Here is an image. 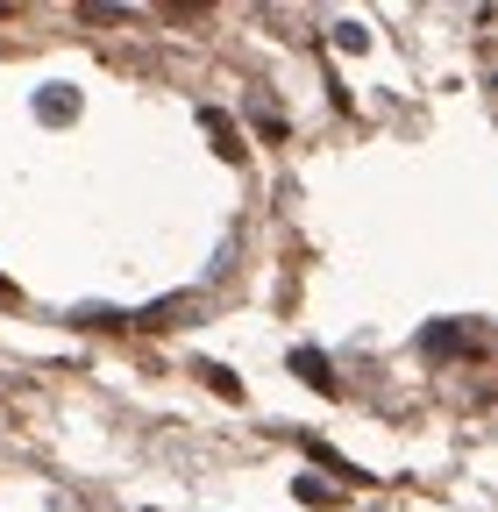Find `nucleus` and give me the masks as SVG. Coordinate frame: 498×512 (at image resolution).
<instances>
[{"instance_id": "obj_1", "label": "nucleus", "mask_w": 498, "mask_h": 512, "mask_svg": "<svg viewBox=\"0 0 498 512\" xmlns=\"http://www.w3.org/2000/svg\"><path fill=\"white\" fill-rule=\"evenodd\" d=\"M292 370H299L306 384H314L321 399H335V363H328L321 349H292Z\"/></svg>"}, {"instance_id": "obj_9", "label": "nucleus", "mask_w": 498, "mask_h": 512, "mask_svg": "<svg viewBox=\"0 0 498 512\" xmlns=\"http://www.w3.org/2000/svg\"><path fill=\"white\" fill-rule=\"evenodd\" d=\"M0 306H22V292H15V278H0Z\"/></svg>"}, {"instance_id": "obj_8", "label": "nucleus", "mask_w": 498, "mask_h": 512, "mask_svg": "<svg viewBox=\"0 0 498 512\" xmlns=\"http://www.w3.org/2000/svg\"><path fill=\"white\" fill-rule=\"evenodd\" d=\"M335 43H342V50H363V43H370V29H363V22H342V29H335Z\"/></svg>"}, {"instance_id": "obj_6", "label": "nucleus", "mask_w": 498, "mask_h": 512, "mask_svg": "<svg viewBox=\"0 0 498 512\" xmlns=\"http://www.w3.org/2000/svg\"><path fill=\"white\" fill-rule=\"evenodd\" d=\"M72 320H79V328H121V320H129V313H114V306H79Z\"/></svg>"}, {"instance_id": "obj_7", "label": "nucleus", "mask_w": 498, "mask_h": 512, "mask_svg": "<svg viewBox=\"0 0 498 512\" xmlns=\"http://www.w3.org/2000/svg\"><path fill=\"white\" fill-rule=\"evenodd\" d=\"M456 342H463V328H427V335H420V349H427V356H449Z\"/></svg>"}, {"instance_id": "obj_10", "label": "nucleus", "mask_w": 498, "mask_h": 512, "mask_svg": "<svg viewBox=\"0 0 498 512\" xmlns=\"http://www.w3.org/2000/svg\"><path fill=\"white\" fill-rule=\"evenodd\" d=\"M0 22H8V8H0Z\"/></svg>"}, {"instance_id": "obj_2", "label": "nucleus", "mask_w": 498, "mask_h": 512, "mask_svg": "<svg viewBox=\"0 0 498 512\" xmlns=\"http://www.w3.org/2000/svg\"><path fill=\"white\" fill-rule=\"evenodd\" d=\"M193 313V292H178V299H157V306H143V313H129L136 328H178V320Z\"/></svg>"}, {"instance_id": "obj_3", "label": "nucleus", "mask_w": 498, "mask_h": 512, "mask_svg": "<svg viewBox=\"0 0 498 512\" xmlns=\"http://www.w3.org/2000/svg\"><path fill=\"white\" fill-rule=\"evenodd\" d=\"M36 114H43V121H72V114H79V100H72V86H43V100H36Z\"/></svg>"}, {"instance_id": "obj_5", "label": "nucleus", "mask_w": 498, "mask_h": 512, "mask_svg": "<svg viewBox=\"0 0 498 512\" xmlns=\"http://www.w3.org/2000/svg\"><path fill=\"white\" fill-rule=\"evenodd\" d=\"M292 491H299V505H335L342 491H328L321 477H292Z\"/></svg>"}, {"instance_id": "obj_4", "label": "nucleus", "mask_w": 498, "mask_h": 512, "mask_svg": "<svg viewBox=\"0 0 498 512\" xmlns=\"http://www.w3.org/2000/svg\"><path fill=\"white\" fill-rule=\"evenodd\" d=\"M193 377H207V384H214V392H221V399H242V377H228L221 363H200Z\"/></svg>"}]
</instances>
